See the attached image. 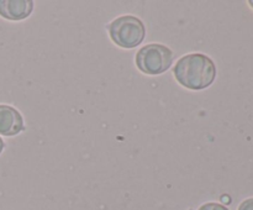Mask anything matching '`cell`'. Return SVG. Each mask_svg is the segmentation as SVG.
<instances>
[{
  "label": "cell",
  "mask_w": 253,
  "mask_h": 210,
  "mask_svg": "<svg viewBox=\"0 0 253 210\" xmlns=\"http://www.w3.org/2000/svg\"><path fill=\"white\" fill-rule=\"evenodd\" d=\"M174 54L169 47L161 43H148L136 53V66L147 76H158L170 68Z\"/></svg>",
  "instance_id": "3"
},
{
  "label": "cell",
  "mask_w": 253,
  "mask_h": 210,
  "mask_svg": "<svg viewBox=\"0 0 253 210\" xmlns=\"http://www.w3.org/2000/svg\"><path fill=\"white\" fill-rule=\"evenodd\" d=\"M34 1L31 0H0V16L11 21H20L31 15Z\"/></svg>",
  "instance_id": "5"
},
{
  "label": "cell",
  "mask_w": 253,
  "mask_h": 210,
  "mask_svg": "<svg viewBox=\"0 0 253 210\" xmlns=\"http://www.w3.org/2000/svg\"><path fill=\"white\" fill-rule=\"evenodd\" d=\"M175 81L190 90H203L214 83L216 66L204 53H189L180 57L173 67Z\"/></svg>",
  "instance_id": "1"
},
{
  "label": "cell",
  "mask_w": 253,
  "mask_h": 210,
  "mask_svg": "<svg viewBox=\"0 0 253 210\" xmlns=\"http://www.w3.org/2000/svg\"><path fill=\"white\" fill-rule=\"evenodd\" d=\"M237 210H253V198L244 200V202L240 204L239 209Z\"/></svg>",
  "instance_id": "7"
},
{
  "label": "cell",
  "mask_w": 253,
  "mask_h": 210,
  "mask_svg": "<svg viewBox=\"0 0 253 210\" xmlns=\"http://www.w3.org/2000/svg\"><path fill=\"white\" fill-rule=\"evenodd\" d=\"M25 130L24 118L14 106L0 104V135L15 136Z\"/></svg>",
  "instance_id": "4"
},
{
  "label": "cell",
  "mask_w": 253,
  "mask_h": 210,
  "mask_svg": "<svg viewBox=\"0 0 253 210\" xmlns=\"http://www.w3.org/2000/svg\"><path fill=\"white\" fill-rule=\"evenodd\" d=\"M106 29L111 41L121 48H135L142 43L146 36L145 24L133 15L116 17L108 24Z\"/></svg>",
  "instance_id": "2"
},
{
  "label": "cell",
  "mask_w": 253,
  "mask_h": 210,
  "mask_svg": "<svg viewBox=\"0 0 253 210\" xmlns=\"http://www.w3.org/2000/svg\"><path fill=\"white\" fill-rule=\"evenodd\" d=\"M4 147H5V142H4V141H2V138L0 137V153L2 152V150H4Z\"/></svg>",
  "instance_id": "8"
},
{
  "label": "cell",
  "mask_w": 253,
  "mask_h": 210,
  "mask_svg": "<svg viewBox=\"0 0 253 210\" xmlns=\"http://www.w3.org/2000/svg\"><path fill=\"white\" fill-rule=\"evenodd\" d=\"M198 210H229L225 205L220 203H205Z\"/></svg>",
  "instance_id": "6"
}]
</instances>
